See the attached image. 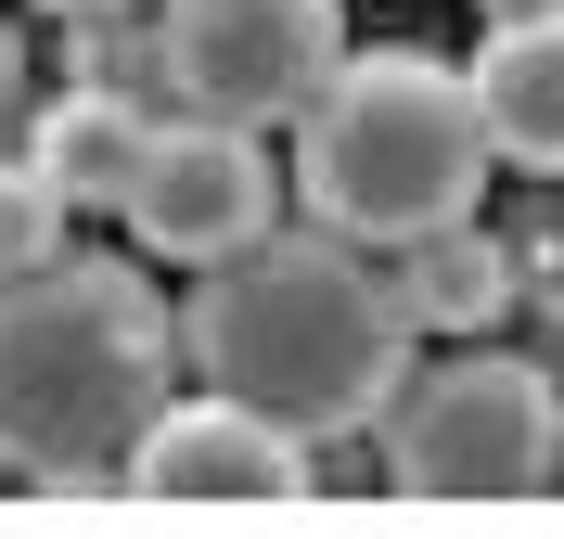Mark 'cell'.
<instances>
[{"mask_svg": "<svg viewBox=\"0 0 564 539\" xmlns=\"http://www.w3.org/2000/svg\"><path fill=\"white\" fill-rule=\"evenodd\" d=\"M167 398V309L141 295V270H13L0 283V463L65 488V475H116L141 411Z\"/></svg>", "mask_w": 564, "mask_h": 539, "instance_id": "obj_2", "label": "cell"}, {"mask_svg": "<svg viewBox=\"0 0 564 539\" xmlns=\"http://www.w3.org/2000/svg\"><path fill=\"white\" fill-rule=\"evenodd\" d=\"M488 129H475V77L436 52H347L295 104V206L347 245H411L488 206Z\"/></svg>", "mask_w": 564, "mask_h": 539, "instance_id": "obj_3", "label": "cell"}, {"mask_svg": "<svg viewBox=\"0 0 564 539\" xmlns=\"http://www.w3.org/2000/svg\"><path fill=\"white\" fill-rule=\"evenodd\" d=\"M411 270H398V309H411V334L436 322V334H488L500 309H513V257L475 231V218H449V231H411Z\"/></svg>", "mask_w": 564, "mask_h": 539, "instance_id": "obj_10", "label": "cell"}, {"mask_svg": "<svg viewBox=\"0 0 564 539\" xmlns=\"http://www.w3.org/2000/svg\"><path fill=\"white\" fill-rule=\"evenodd\" d=\"M180 334L218 398H245L295 436L386 424L398 373H411V309H398V283H372L347 231H257V245L206 257Z\"/></svg>", "mask_w": 564, "mask_h": 539, "instance_id": "obj_1", "label": "cell"}, {"mask_svg": "<svg viewBox=\"0 0 564 539\" xmlns=\"http://www.w3.org/2000/svg\"><path fill=\"white\" fill-rule=\"evenodd\" d=\"M475 13H488V26H513V13H564V0H475Z\"/></svg>", "mask_w": 564, "mask_h": 539, "instance_id": "obj_12", "label": "cell"}, {"mask_svg": "<svg viewBox=\"0 0 564 539\" xmlns=\"http://www.w3.org/2000/svg\"><path fill=\"white\" fill-rule=\"evenodd\" d=\"M282 206V180H270V142L257 129H231V116H180V129H154L141 142V180H129V231L154 257H180V270H206V257L257 245Z\"/></svg>", "mask_w": 564, "mask_h": 539, "instance_id": "obj_7", "label": "cell"}, {"mask_svg": "<svg viewBox=\"0 0 564 539\" xmlns=\"http://www.w3.org/2000/svg\"><path fill=\"white\" fill-rule=\"evenodd\" d=\"M52 13H129V0H52Z\"/></svg>", "mask_w": 564, "mask_h": 539, "instance_id": "obj_13", "label": "cell"}, {"mask_svg": "<svg viewBox=\"0 0 564 539\" xmlns=\"http://www.w3.org/2000/svg\"><path fill=\"white\" fill-rule=\"evenodd\" d=\"M141 142H154V116H141L129 90H65V104H39V142H26V168L52 180L65 206H129Z\"/></svg>", "mask_w": 564, "mask_h": 539, "instance_id": "obj_9", "label": "cell"}, {"mask_svg": "<svg viewBox=\"0 0 564 539\" xmlns=\"http://www.w3.org/2000/svg\"><path fill=\"white\" fill-rule=\"evenodd\" d=\"M552 424H564V398H552L539 359L462 347V359H436V373H398V398H386V475H398V502L488 514V502L552 488Z\"/></svg>", "mask_w": 564, "mask_h": 539, "instance_id": "obj_4", "label": "cell"}, {"mask_svg": "<svg viewBox=\"0 0 564 539\" xmlns=\"http://www.w3.org/2000/svg\"><path fill=\"white\" fill-rule=\"evenodd\" d=\"M154 52H167V90L193 116L295 129V104L347 65V13L334 0H167Z\"/></svg>", "mask_w": 564, "mask_h": 539, "instance_id": "obj_5", "label": "cell"}, {"mask_svg": "<svg viewBox=\"0 0 564 539\" xmlns=\"http://www.w3.org/2000/svg\"><path fill=\"white\" fill-rule=\"evenodd\" d=\"M116 475L141 502H180V514H295L308 502V436L206 386V398H154Z\"/></svg>", "mask_w": 564, "mask_h": 539, "instance_id": "obj_6", "label": "cell"}, {"mask_svg": "<svg viewBox=\"0 0 564 539\" xmlns=\"http://www.w3.org/2000/svg\"><path fill=\"white\" fill-rule=\"evenodd\" d=\"M65 218L77 206L13 154V168H0V283H13V270H52V257H65Z\"/></svg>", "mask_w": 564, "mask_h": 539, "instance_id": "obj_11", "label": "cell"}, {"mask_svg": "<svg viewBox=\"0 0 564 539\" xmlns=\"http://www.w3.org/2000/svg\"><path fill=\"white\" fill-rule=\"evenodd\" d=\"M552 488H564V424H552Z\"/></svg>", "mask_w": 564, "mask_h": 539, "instance_id": "obj_14", "label": "cell"}, {"mask_svg": "<svg viewBox=\"0 0 564 539\" xmlns=\"http://www.w3.org/2000/svg\"><path fill=\"white\" fill-rule=\"evenodd\" d=\"M475 129H488L500 168H539L564 180V13H513V26H488V52H475Z\"/></svg>", "mask_w": 564, "mask_h": 539, "instance_id": "obj_8", "label": "cell"}]
</instances>
